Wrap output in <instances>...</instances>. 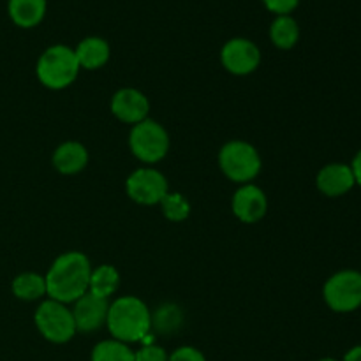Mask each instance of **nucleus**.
Segmentation results:
<instances>
[{
	"label": "nucleus",
	"instance_id": "obj_3",
	"mask_svg": "<svg viewBox=\"0 0 361 361\" xmlns=\"http://www.w3.org/2000/svg\"><path fill=\"white\" fill-rule=\"evenodd\" d=\"M81 67L74 48L66 44H53L39 56L35 74L37 80L49 90H63L76 81Z\"/></svg>",
	"mask_w": 361,
	"mask_h": 361
},
{
	"label": "nucleus",
	"instance_id": "obj_20",
	"mask_svg": "<svg viewBox=\"0 0 361 361\" xmlns=\"http://www.w3.org/2000/svg\"><path fill=\"white\" fill-rule=\"evenodd\" d=\"M92 361H134V351L129 348V344L109 338L95 344L92 349Z\"/></svg>",
	"mask_w": 361,
	"mask_h": 361
},
{
	"label": "nucleus",
	"instance_id": "obj_24",
	"mask_svg": "<svg viewBox=\"0 0 361 361\" xmlns=\"http://www.w3.org/2000/svg\"><path fill=\"white\" fill-rule=\"evenodd\" d=\"M270 13L275 16H286L291 14L300 6V0H261Z\"/></svg>",
	"mask_w": 361,
	"mask_h": 361
},
{
	"label": "nucleus",
	"instance_id": "obj_13",
	"mask_svg": "<svg viewBox=\"0 0 361 361\" xmlns=\"http://www.w3.org/2000/svg\"><path fill=\"white\" fill-rule=\"evenodd\" d=\"M316 187L326 197L345 196L356 187L351 166L344 162H331L323 166L316 176Z\"/></svg>",
	"mask_w": 361,
	"mask_h": 361
},
{
	"label": "nucleus",
	"instance_id": "obj_10",
	"mask_svg": "<svg viewBox=\"0 0 361 361\" xmlns=\"http://www.w3.org/2000/svg\"><path fill=\"white\" fill-rule=\"evenodd\" d=\"M231 210L245 224H256L268 212L267 194L254 183H243L233 194Z\"/></svg>",
	"mask_w": 361,
	"mask_h": 361
},
{
	"label": "nucleus",
	"instance_id": "obj_5",
	"mask_svg": "<svg viewBox=\"0 0 361 361\" xmlns=\"http://www.w3.org/2000/svg\"><path fill=\"white\" fill-rule=\"evenodd\" d=\"M323 298L334 312H356L361 309V271L349 268L331 275L323 286Z\"/></svg>",
	"mask_w": 361,
	"mask_h": 361
},
{
	"label": "nucleus",
	"instance_id": "obj_22",
	"mask_svg": "<svg viewBox=\"0 0 361 361\" xmlns=\"http://www.w3.org/2000/svg\"><path fill=\"white\" fill-rule=\"evenodd\" d=\"M182 324V312L176 305H162L152 314V328L162 334H171Z\"/></svg>",
	"mask_w": 361,
	"mask_h": 361
},
{
	"label": "nucleus",
	"instance_id": "obj_18",
	"mask_svg": "<svg viewBox=\"0 0 361 361\" xmlns=\"http://www.w3.org/2000/svg\"><path fill=\"white\" fill-rule=\"evenodd\" d=\"M270 39L275 48L291 49L300 41V25L291 14L286 16H275L270 25Z\"/></svg>",
	"mask_w": 361,
	"mask_h": 361
},
{
	"label": "nucleus",
	"instance_id": "obj_7",
	"mask_svg": "<svg viewBox=\"0 0 361 361\" xmlns=\"http://www.w3.org/2000/svg\"><path fill=\"white\" fill-rule=\"evenodd\" d=\"M129 147L134 157L145 164H157L168 155L169 134L155 120H143L133 126L129 133Z\"/></svg>",
	"mask_w": 361,
	"mask_h": 361
},
{
	"label": "nucleus",
	"instance_id": "obj_27",
	"mask_svg": "<svg viewBox=\"0 0 361 361\" xmlns=\"http://www.w3.org/2000/svg\"><path fill=\"white\" fill-rule=\"evenodd\" d=\"M342 361H361V345H355L344 355Z\"/></svg>",
	"mask_w": 361,
	"mask_h": 361
},
{
	"label": "nucleus",
	"instance_id": "obj_21",
	"mask_svg": "<svg viewBox=\"0 0 361 361\" xmlns=\"http://www.w3.org/2000/svg\"><path fill=\"white\" fill-rule=\"evenodd\" d=\"M159 204L164 217L171 222H183L190 215V203L180 192H168Z\"/></svg>",
	"mask_w": 361,
	"mask_h": 361
},
{
	"label": "nucleus",
	"instance_id": "obj_4",
	"mask_svg": "<svg viewBox=\"0 0 361 361\" xmlns=\"http://www.w3.org/2000/svg\"><path fill=\"white\" fill-rule=\"evenodd\" d=\"M261 155L256 147L243 140H231L219 152V168L231 182L250 183L261 171Z\"/></svg>",
	"mask_w": 361,
	"mask_h": 361
},
{
	"label": "nucleus",
	"instance_id": "obj_23",
	"mask_svg": "<svg viewBox=\"0 0 361 361\" xmlns=\"http://www.w3.org/2000/svg\"><path fill=\"white\" fill-rule=\"evenodd\" d=\"M169 355L164 348L157 344H145L137 351H134V361H168Z\"/></svg>",
	"mask_w": 361,
	"mask_h": 361
},
{
	"label": "nucleus",
	"instance_id": "obj_2",
	"mask_svg": "<svg viewBox=\"0 0 361 361\" xmlns=\"http://www.w3.org/2000/svg\"><path fill=\"white\" fill-rule=\"evenodd\" d=\"M106 326L111 337L123 344L143 342L152 334V312L137 296H120L109 303Z\"/></svg>",
	"mask_w": 361,
	"mask_h": 361
},
{
	"label": "nucleus",
	"instance_id": "obj_26",
	"mask_svg": "<svg viewBox=\"0 0 361 361\" xmlns=\"http://www.w3.org/2000/svg\"><path fill=\"white\" fill-rule=\"evenodd\" d=\"M349 166H351L353 175H355L356 185L361 187V150L356 152V155L353 157V162Z\"/></svg>",
	"mask_w": 361,
	"mask_h": 361
},
{
	"label": "nucleus",
	"instance_id": "obj_16",
	"mask_svg": "<svg viewBox=\"0 0 361 361\" xmlns=\"http://www.w3.org/2000/svg\"><path fill=\"white\" fill-rule=\"evenodd\" d=\"M48 2L46 0H9L7 13L11 21L20 28H34L44 20Z\"/></svg>",
	"mask_w": 361,
	"mask_h": 361
},
{
	"label": "nucleus",
	"instance_id": "obj_25",
	"mask_svg": "<svg viewBox=\"0 0 361 361\" xmlns=\"http://www.w3.org/2000/svg\"><path fill=\"white\" fill-rule=\"evenodd\" d=\"M168 361H207L203 353L190 345H182L169 355Z\"/></svg>",
	"mask_w": 361,
	"mask_h": 361
},
{
	"label": "nucleus",
	"instance_id": "obj_19",
	"mask_svg": "<svg viewBox=\"0 0 361 361\" xmlns=\"http://www.w3.org/2000/svg\"><path fill=\"white\" fill-rule=\"evenodd\" d=\"M11 289H13V295L23 302H35L42 296H48L44 275L34 274V271H25L18 275L11 284Z\"/></svg>",
	"mask_w": 361,
	"mask_h": 361
},
{
	"label": "nucleus",
	"instance_id": "obj_17",
	"mask_svg": "<svg viewBox=\"0 0 361 361\" xmlns=\"http://www.w3.org/2000/svg\"><path fill=\"white\" fill-rule=\"evenodd\" d=\"M120 286V274L111 264H101L97 268H92L90 284H88V293L99 296V298L109 300Z\"/></svg>",
	"mask_w": 361,
	"mask_h": 361
},
{
	"label": "nucleus",
	"instance_id": "obj_8",
	"mask_svg": "<svg viewBox=\"0 0 361 361\" xmlns=\"http://www.w3.org/2000/svg\"><path fill=\"white\" fill-rule=\"evenodd\" d=\"M127 196L137 204L152 207L159 204L162 197L169 192L168 180L159 169L140 168L129 175L126 182Z\"/></svg>",
	"mask_w": 361,
	"mask_h": 361
},
{
	"label": "nucleus",
	"instance_id": "obj_15",
	"mask_svg": "<svg viewBox=\"0 0 361 361\" xmlns=\"http://www.w3.org/2000/svg\"><path fill=\"white\" fill-rule=\"evenodd\" d=\"M74 55H76L81 69L95 71L101 69V67H104L108 63L111 49H109V44L106 39L92 35V37H85L83 41L78 42V46L74 48Z\"/></svg>",
	"mask_w": 361,
	"mask_h": 361
},
{
	"label": "nucleus",
	"instance_id": "obj_11",
	"mask_svg": "<svg viewBox=\"0 0 361 361\" xmlns=\"http://www.w3.org/2000/svg\"><path fill=\"white\" fill-rule=\"evenodd\" d=\"M73 317L76 323V330L81 334H92L106 326L109 310V300L87 293L80 300L73 303Z\"/></svg>",
	"mask_w": 361,
	"mask_h": 361
},
{
	"label": "nucleus",
	"instance_id": "obj_12",
	"mask_svg": "<svg viewBox=\"0 0 361 361\" xmlns=\"http://www.w3.org/2000/svg\"><path fill=\"white\" fill-rule=\"evenodd\" d=\"M148 97L136 88H120L111 97V113L123 123L136 126L148 118Z\"/></svg>",
	"mask_w": 361,
	"mask_h": 361
},
{
	"label": "nucleus",
	"instance_id": "obj_6",
	"mask_svg": "<svg viewBox=\"0 0 361 361\" xmlns=\"http://www.w3.org/2000/svg\"><path fill=\"white\" fill-rule=\"evenodd\" d=\"M34 323L39 334L53 344H66L78 334L73 310L66 303L44 300L34 314Z\"/></svg>",
	"mask_w": 361,
	"mask_h": 361
},
{
	"label": "nucleus",
	"instance_id": "obj_1",
	"mask_svg": "<svg viewBox=\"0 0 361 361\" xmlns=\"http://www.w3.org/2000/svg\"><path fill=\"white\" fill-rule=\"evenodd\" d=\"M92 264L83 252L71 250L56 257L49 267L46 279V291L49 300L60 303H74L88 293Z\"/></svg>",
	"mask_w": 361,
	"mask_h": 361
},
{
	"label": "nucleus",
	"instance_id": "obj_9",
	"mask_svg": "<svg viewBox=\"0 0 361 361\" xmlns=\"http://www.w3.org/2000/svg\"><path fill=\"white\" fill-rule=\"evenodd\" d=\"M221 62L228 73L235 76H247L259 67L261 51L250 39H229L221 49Z\"/></svg>",
	"mask_w": 361,
	"mask_h": 361
},
{
	"label": "nucleus",
	"instance_id": "obj_28",
	"mask_svg": "<svg viewBox=\"0 0 361 361\" xmlns=\"http://www.w3.org/2000/svg\"><path fill=\"white\" fill-rule=\"evenodd\" d=\"M319 361H338V360H335V358H321Z\"/></svg>",
	"mask_w": 361,
	"mask_h": 361
},
{
	"label": "nucleus",
	"instance_id": "obj_14",
	"mask_svg": "<svg viewBox=\"0 0 361 361\" xmlns=\"http://www.w3.org/2000/svg\"><path fill=\"white\" fill-rule=\"evenodd\" d=\"M88 164V150L78 141H66L53 152V166L62 175H76Z\"/></svg>",
	"mask_w": 361,
	"mask_h": 361
}]
</instances>
